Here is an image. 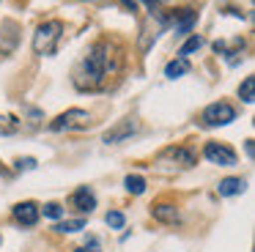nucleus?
Masks as SVG:
<instances>
[{"label":"nucleus","mask_w":255,"mask_h":252,"mask_svg":"<svg viewBox=\"0 0 255 252\" xmlns=\"http://www.w3.org/2000/svg\"><path fill=\"white\" fill-rule=\"evenodd\" d=\"M107 71H110V44L96 41L74 69V85L80 91H96L105 82Z\"/></svg>","instance_id":"f257e3e1"},{"label":"nucleus","mask_w":255,"mask_h":252,"mask_svg":"<svg viewBox=\"0 0 255 252\" xmlns=\"http://www.w3.org/2000/svg\"><path fill=\"white\" fill-rule=\"evenodd\" d=\"M61 36H63V22L61 19L44 22V25H39L33 33V49L39 55H55Z\"/></svg>","instance_id":"f03ea898"},{"label":"nucleus","mask_w":255,"mask_h":252,"mask_svg":"<svg viewBox=\"0 0 255 252\" xmlns=\"http://www.w3.org/2000/svg\"><path fill=\"white\" fill-rule=\"evenodd\" d=\"M233 121H236V110L228 102H214L200 113V124L209 126V129H214V126H228V124H233Z\"/></svg>","instance_id":"7ed1b4c3"},{"label":"nucleus","mask_w":255,"mask_h":252,"mask_svg":"<svg viewBox=\"0 0 255 252\" xmlns=\"http://www.w3.org/2000/svg\"><path fill=\"white\" fill-rule=\"evenodd\" d=\"M88 113L85 110H80V107H74V110H66V113H61L55 121L50 124V129L52 131H66V129H85L88 126Z\"/></svg>","instance_id":"20e7f679"},{"label":"nucleus","mask_w":255,"mask_h":252,"mask_svg":"<svg viewBox=\"0 0 255 252\" xmlns=\"http://www.w3.org/2000/svg\"><path fill=\"white\" fill-rule=\"evenodd\" d=\"M203 156L209 159L211 164H220V167H233V164H236V151L228 148L225 142H206Z\"/></svg>","instance_id":"39448f33"},{"label":"nucleus","mask_w":255,"mask_h":252,"mask_svg":"<svg viewBox=\"0 0 255 252\" xmlns=\"http://www.w3.org/2000/svg\"><path fill=\"white\" fill-rule=\"evenodd\" d=\"M214 49L228 60V66H236L239 60H244V41L242 38H233V41H217Z\"/></svg>","instance_id":"423d86ee"},{"label":"nucleus","mask_w":255,"mask_h":252,"mask_svg":"<svg viewBox=\"0 0 255 252\" xmlns=\"http://www.w3.org/2000/svg\"><path fill=\"white\" fill-rule=\"evenodd\" d=\"M134 131H137V124H134L132 118H124V121H118L113 129L105 131V142H107V145H116V142H121V140H127V137H132Z\"/></svg>","instance_id":"0eeeda50"},{"label":"nucleus","mask_w":255,"mask_h":252,"mask_svg":"<svg viewBox=\"0 0 255 252\" xmlns=\"http://www.w3.org/2000/svg\"><path fill=\"white\" fill-rule=\"evenodd\" d=\"M39 214H41V208L36 206L33 200H25V203H17V206H14V219H17L19 225H25V228H33V225L39 222Z\"/></svg>","instance_id":"6e6552de"},{"label":"nucleus","mask_w":255,"mask_h":252,"mask_svg":"<svg viewBox=\"0 0 255 252\" xmlns=\"http://www.w3.org/2000/svg\"><path fill=\"white\" fill-rule=\"evenodd\" d=\"M72 206L74 208H77V211H94V208H96V195H94V189H91V186H80V189L77 192H74V195H72Z\"/></svg>","instance_id":"1a4fd4ad"},{"label":"nucleus","mask_w":255,"mask_h":252,"mask_svg":"<svg viewBox=\"0 0 255 252\" xmlns=\"http://www.w3.org/2000/svg\"><path fill=\"white\" fill-rule=\"evenodd\" d=\"M151 214H154V219L162 222V225H176L178 222V211H176V206H170V203H156V206L151 208Z\"/></svg>","instance_id":"9d476101"},{"label":"nucleus","mask_w":255,"mask_h":252,"mask_svg":"<svg viewBox=\"0 0 255 252\" xmlns=\"http://www.w3.org/2000/svg\"><path fill=\"white\" fill-rule=\"evenodd\" d=\"M165 159H173L178 167H192L195 164V153L189 151V148H167Z\"/></svg>","instance_id":"9b49d317"},{"label":"nucleus","mask_w":255,"mask_h":252,"mask_svg":"<svg viewBox=\"0 0 255 252\" xmlns=\"http://www.w3.org/2000/svg\"><path fill=\"white\" fill-rule=\"evenodd\" d=\"M217 192H220L222 197H236L244 192V178H222L220 186H217Z\"/></svg>","instance_id":"f8f14e48"},{"label":"nucleus","mask_w":255,"mask_h":252,"mask_svg":"<svg viewBox=\"0 0 255 252\" xmlns=\"http://www.w3.org/2000/svg\"><path fill=\"white\" fill-rule=\"evenodd\" d=\"M187 71H189V60L187 58H176V60H170V63L165 66V77H170V80L187 74Z\"/></svg>","instance_id":"ddd939ff"},{"label":"nucleus","mask_w":255,"mask_h":252,"mask_svg":"<svg viewBox=\"0 0 255 252\" xmlns=\"http://www.w3.org/2000/svg\"><path fill=\"white\" fill-rule=\"evenodd\" d=\"M195 19H198V11L184 8V16L176 22V33H189V30H192V25H195Z\"/></svg>","instance_id":"4468645a"},{"label":"nucleus","mask_w":255,"mask_h":252,"mask_svg":"<svg viewBox=\"0 0 255 252\" xmlns=\"http://www.w3.org/2000/svg\"><path fill=\"white\" fill-rule=\"evenodd\" d=\"M239 96H242L244 104H253V99H255V77H244L242 88H239Z\"/></svg>","instance_id":"2eb2a0df"},{"label":"nucleus","mask_w":255,"mask_h":252,"mask_svg":"<svg viewBox=\"0 0 255 252\" xmlns=\"http://www.w3.org/2000/svg\"><path fill=\"white\" fill-rule=\"evenodd\" d=\"M124 186H127L132 195H143V192H145V178H143V175H127Z\"/></svg>","instance_id":"dca6fc26"},{"label":"nucleus","mask_w":255,"mask_h":252,"mask_svg":"<svg viewBox=\"0 0 255 252\" xmlns=\"http://www.w3.org/2000/svg\"><path fill=\"white\" fill-rule=\"evenodd\" d=\"M85 228V219H66V222H58L55 230L58 233H77V230Z\"/></svg>","instance_id":"f3484780"},{"label":"nucleus","mask_w":255,"mask_h":252,"mask_svg":"<svg viewBox=\"0 0 255 252\" xmlns=\"http://www.w3.org/2000/svg\"><path fill=\"white\" fill-rule=\"evenodd\" d=\"M200 47H203V38H200V36H189L187 41H184V47L178 49V58H187V55H192L195 49H200Z\"/></svg>","instance_id":"a211bd4d"},{"label":"nucleus","mask_w":255,"mask_h":252,"mask_svg":"<svg viewBox=\"0 0 255 252\" xmlns=\"http://www.w3.org/2000/svg\"><path fill=\"white\" fill-rule=\"evenodd\" d=\"M105 222L110 225L113 230H121V228H124V222H127V217H124L121 211H110V214L105 217Z\"/></svg>","instance_id":"6ab92c4d"},{"label":"nucleus","mask_w":255,"mask_h":252,"mask_svg":"<svg viewBox=\"0 0 255 252\" xmlns=\"http://www.w3.org/2000/svg\"><path fill=\"white\" fill-rule=\"evenodd\" d=\"M14 129H17V121L11 115H0V134H11Z\"/></svg>","instance_id":"aec40b11"},{"label":"nucleus","mask_w":255,"mask_h":252,"mask_svg":"<svg viewBox=\"0 0 255 252\" xmlns=\"http://www.w3.org/2000/svg\"><path fill=\"white\" fill-rule=\"evenodd\" d=\"M74 252H102V244H99V239H96V236H88V241H85L83 247H77Z\"/></svg>","instance_id":"412c9836"},{"label":"nucleus","mask_w":255,"mask_h":252,"mask_svg":"<svg viewBox=\"0 0 255 252\" xmlns=\"http://www.w3.org/2000/svg\"><path fill=\"white\" fill-rule=\"evenodd\" d=\"M44 217H50V219H61V217H63L61 203H47V206H44Z\"/></svg>","instance_id":"4be33fe9"},{"label":"nucleus","mask_w":255,"mask_h":252,"mask_svg":"<svg viewBox=\"0 0 255 252\" xmlns=\"http://www.w3.org/2000/svg\"><path fill=\"white\" fill-rule=\"evenodd\" d=\"M137 3H140V0H124V5H127V8H129V11H137ZM143 3H148V8H151V14H154V8H156V5H159V3H162V0H143Z\"/></svg>","instance_id":"5701e85b"},{"label":"nucleus","mask_w":255,"mask_h":252,"mask_svg":"<svg viewBox=\"0 0 255 252\" xmlns=\"http://www.w3.org/2000/svg\"><path fill=\"white\" fill-rule=\"evenodd\" d=\"M33 167H36V159H33V156L17 159V170H33Z\"/></svg>","instance_id":"b1692460"}]
</instances>
